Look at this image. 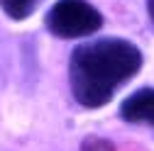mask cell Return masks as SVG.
<instances>
[{"label": "cell", "mask_w": 154, "mask_h": 151, "mask_svg": "<svg viewBox=\"0 0 154 151\" xmlns=\"http://www.w3.org/2000/svg\"><path fill=\"white\" fill-rule=\"evenodd\" d=\"M142 51L122 37H103L79 44L69 59L71 95L81 107L98 110L142 68Z\"/></svg>", "instance_id": "cell-1"}, {"label": "cell", "mask_w": 154, "mask_h": 151, "mask_svg": "<svg viewBox=\"0 0 154 151\" xmlns=\"http://www.w3.org/2000/svg\"><path fill=\"white\" fill-rule=\"evenodd\" d=\"M103 27V15L88 0H56L47 12V29L59 39H81Z\"/></svg>", "instance_id": "cell-2"}, {"label": "cell", "mask_w": 154, "mask_h": 151, "mask_svg": "<svg viewBox=\"0 0 154 151\" xmlns=\"http://www.w3.org/2000/svg\"><path fill=\"white\" fill-rule=\"evenodd\" d=\"M120 117L132 124L154 127V88H140L130 93L120 105Z\"/></svg>", "instance_id": "cell-3"}, {"label": "cell", "mask_w": 154, "mask_h": 151, "mask_svg": "<svg viewBox=\"0 0 154 151\" xmlns=\"http://www.w3.org/2000/svg\"><path fill=\"white\" fill-rule=\"evenodd\" d=\"M39 5H42V0H0L3 12L10 17V20H15V22L27 20Z\"/></svg>", "instance_id": "cell-4"}, {"label": "cell", "mask_w": 154, "mask_h": 151, "mask_svg": "<svg viewBox=\"0 0 154 151\" xmlns=\"http://www.w3.org/2000/svg\"><path fill=\"white\" fill-rule=\"evenodd\" d=\"M81 151H115V146H112V141H108L103 137H88V139H83Z\"/></svg>", "instance_id": "cell-5"}, {"label": "cell", "mask_w": 154, "mask_h": 151, "mask_svg": "<svg viewBox=\"0 0 154 151\" xmlns=\"http://www.w3.org/2000/svg\"><path fill=\"white\" fill-rule=\"evenodd\" d=\"M147 12H149V20H152V27H154V0H147Z\"/></svg>", "instance_id": "cell-6"}]
</instances>
